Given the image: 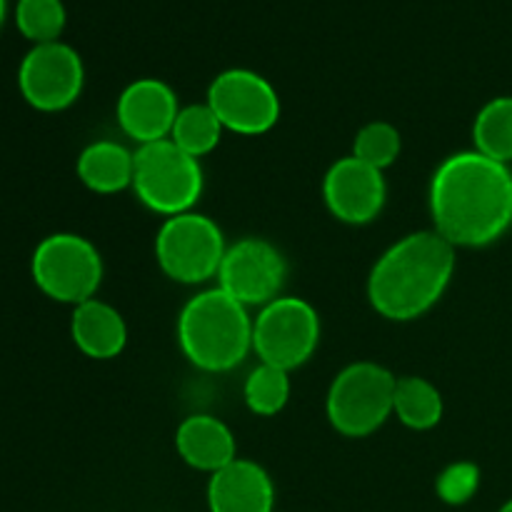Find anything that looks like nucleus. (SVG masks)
I'll return each instance as SVG.
<instances>
[{
	"label": "nucleus",
	"mask_w": 512,
	"mask_h": 512,
	"mask_svg": "<svg viewBox=\"0 0 512 512\" xmlns=\"http://www.w3.org/2000/svg\"><path fill=\"white\" fill-rule=\"evenodd\" d=\"M433 230L453 248L495 243L512 223V173L508 165L478 153L448 155L430 180Z\"/></svg>",
	"instance_id": "obj_1"
},
{
	"label": "nucleus",
	"mask_w": 512,
	"mask_h": 512,
	"mask_svg": "<svg viewBox=\"0 0 512 512\" xmlns=\"http://www.w3.org/2000/svg\"><path fill=\"white\" fill-rule=\"evenodd\" d=\"M455 273V248L435 230H420L390 245L368 278L373 310L395 323L428 313Z\"/></svg>",
	"instance_id": "obj_2"
},
{
	"label": "nucleus",
	"mask_w": 512,
	"mask_h": 512,
	"mask_svg": "<svg viewBox=\"0 0 512 512\" xmlns=\"http://www.w3.org/2000/svg\"><path fill=\"white\" fill-rule=\"evenodd\" d=\"M178 345L205 373H225L253 350V318L223 288L200 290L178 315Z\"/></svg>",
	"instance_id": "obj_3"
},
{
	"label": "nucleus",
	"mask_w": 512,
	"mask_h": 512,
	"mask_svg": "<svg viewBox=\"0 0 512 512\" xmlns=\"http://www.w3.org/2000/svg\"><path fill=\"white\" fill-rule=\"evenodd\" d=\"M203 168L170 138L138 145L135 150L133 190L153 213L173 218L190 213L203 195Z\"/></svg>",
	"instance_id": "obj_4"
},
{
	"label": "nucleus",
	"mask_w": 512,
	"mask_h": 512,
	"mask_svg": "<svg viewBox=\"0 0 512 512\" xmlns=\"http://www.w3.org/2000/svg\"><path fill=\"white\" fill-rule=\"evenodd\" d=\"M395 378L388 368L370 360L350 363L328 388L325 413L345 438H368L393 415Z\"/></svg>",
	"instance_id": "obj_5"
},
{
	"label": "nucleus",
	"mask_w": 512,
	"mask_h": 512,
	"mask_svg": "<svg viewBox=\"0 0 512 512\" xmlns=\"http://www.w3.org/2000/svg\"><path fill=\"white\" fill-rule=\"evenodd\" d=\"M30 275L40 293L75 308L98 293L103 283V258L83 235L53 233L35 245Z\"/></svg>",
	"instance_id": "obj_6"
},
{
	"label": "nucleus",
	"mask_w": 512,
	"mask_h": 512,
	"mask_svg": "<svg viewBox=\"0 0 512 512\" xmlns=\"http://www.w3.org/2000/svg\"><path fill=\"white\" fill-rule=\"evenodd\" d=\"M225 250L228 245L218 223L193 210L165 218L155 235V260L160 270L183 285H200L218 278Z\"/></svg>",
	"instance_id": "obj_7"
},
{
	"label": "nucleus",
	"mask_w": 512,
	"mask_h": 512,
	"mask_svg": "<svg viewBox=\"0 0 512 512\" xmlns=\"http://www.w3.org/2000/svg\"><path fill=\"white\" fill-rule=\"evenodd\" d=\"M318 343V310L303 298L280 295L253 318V353L265 365L290 373L313 358Z\"/></svg>",
	"instance_id": "obj_8"
},
{
	"label": "nucleus",
	"mask_w": 512,
	"mask_h": 512,
	"mask_svg": "<svg viewBox=\"0 0 512 512\" xmlns=\"http://www.w3.org/2000/svg\"><path fill=\"white\" fill-rule=\"evenodd\" d=\"M85 85L83 58L73 45H33L18 65V90L30 108L40 113H60L80 98Z\"/></svg>",
	"instance_id": "obj_9"
},
{
	"label": "nucleus",
	"mask_w": 512,
	"mask_h": 512,
	"mask_svg": "<svg viewBox=\"0 0 512 512\" xmlns=\"http://www.w3.org/2000/svg\"><path fill=\"white\" fill-rule=\"evenodd\" d=\"M205 103L225 130L238 135H263L280 118V98L268 78L248 68H228L213 78Z\"/></svg>",
	"instance_id": "obj_10"
},
{
	"label": "nucleus",
	"mask_w": 512,
	"mask_h": 512,
	"mask_svg": "<svg viewBox=\"0 0 512 512\" xmlns=\"http://www.w3.org/2000/svg\"><path fill=\"white\" fill-rule=\"evenodd\" d=\"M288 275L283 253L263 238H243L225 250L218 270V288L245 308H263L280 298V288Z\"/></svg>",
	"instance_id": "obj_11"
},
{
	"label": "nucleus",
	"mask_w": 512,
	"mask_h": 512,
	"mask_svg": "<svg viewBox=\"0 0 512 512\" xmlns=\"http://www.w3.org/2000/svg\"><path fill=\"white\" fill-rule=\"evenodd\" d=\"M323 198L333 218L348 225L373 223L388 198L383 170L370 168L355 155L340 158L323 178Z\"/></svg>",
	"instance_id": "obj_12"
},
{
	"label": "nucleus",
	"mask_w": 512,
	"mask_h": 512,
	"mask_svg": "<svg viewBox=\"0 0 512 512\" xmlns=\"http://www.w3.org/2000/svg\"><path fill=\"white\" fill-rule=\"evenodd\" d=\"M178 113V95L158 78H138L125 85L115 105L120 130L138 145L170 138Z\"/></svg>",
	"instance_id": "obj_13"
},
{
	"label": "nucleus",
	"mask_w": 512,
	"mask_h": 512,
	"mask_svg": "<svg viewBox=\"0 0 512 512\" xmlns=\"http://www.w3.org/2000/svg\"><path fill=\"white\" fill-rule=\"evenodd\" d=\"M275 485L263 465L235 458L210 475V512H273Z\"/></svg>",
	"instance_id": "obj_14"
},
{
	"label": "nucleus",
	"mask_w": 512,
	"mask_h": 512,
	"mask_svg": "<svg viewBox=\"0 0 512 512\" xmlns=\"http://www.w3.org/2000/svg\"><path fill=\"white\" fill-rule=\"evenodd\" d=\"M175 448L178 455L195 470L218 473L228 463L238 458L235 438L228 425L213 415H190L175 430Z\"/></svg>",
	"instance_id": "obj_15"
},
{
	"label": "nucleus",
	"mask_w": 512,
	"mask_h": 512,
	"mask_svg": "<svg viewBox=\"0 0 512 512\" xmlns=\"http://www.w3.org/2000/svg\"><path fill=\"white\" fill-rule=\"evenodd\" d=\"M70 338L75 348L93 360L118 358L128 343V325L113 305L98 298L75 305L70 315Z\"/></svg>",
	"instance_id": "obj_16"
},
{
	"label": "nucleus",
	"mask_w": 512,
	"mask_h": 512,
	"mask_svg": "<svg viewBox=\"0 0 512 512\" xmlns=\"http://www.w3.org/2000/svg\"><path fill=\"white\" fill-rule=\"evenodd\" d=\"M78 180L98 195H113L133 188L135 153L118 140H95L78 155Z\"/></svg>",
	"instance_id": "obj_17"
},
{
	"label": "nucleus",
	"mask_w": 512,
	"mask_h": 512,
	"mask_svg": "<svg viewBox=\"0 0 512 512\" xmlns=\"http://www.w3.org/2000/svg\"><path fill=\"white\" fill-rule=\"evenodd\" d=\"M443 395L420 375H405L395 383L393 415L410 430H430L443 420Z\"/></svg>",
	"instance_id": "obj_18"
},
{
	"label": "nucleus",
	"mask_w": 512,
	"mask_h": 512,
	"mask_svg": "<svg viewBox=\"0 0 512 512\" xmlns=\"http://www.w3.org/2000/svg\"><path fill=\"white\" fill-rule=\"evenodd\" d=\"M475 150L498 163H512V95L488 100L473 123Z\"/></svg>",
	"instance_id": "obj_19"
},
{
	"label": "nucleus",
	"mask_w": 512,
	"mask_h": 512,
	"mask_svg": "<svg viewBox=\"0 0 512 512\" xmlns=\"http://www.w3.org/2000/svg\"><path fill=\"white\" fill-rule=\"evenodd\" d=\"M223 130V123L208 103H193L180 108L173 130H170V140L190 158L200 160L218 148Z\"/></svg>",
	"instance_id": "obj_20"
},
{
	"label": "nucleus",
	"mask_w": 512,
	"mask_h": 512,
	"mask_svg": "<svg viewBox=\"0 0 512 512\" xmlns=\"http://www.w3.org/2000/svg\"><path fill=\"white\" fill-rule=\"evenodd\" d=\"M15 28L33 45L55 43L68 23L63 0H18L13 10Z\"/></svg>",
	"instance_id": "obj_21"
},
{
	"label": "nucleus",
	"mask_w": 512,
	"mask_h": 512,
	"mask_svg": "<svg viewBox=\"0 0 512 512\" xmlns=\"http://www.w3.org/2000/svg\"><path fill=\"white\" fill-rule=\"evenodd\" d=\"M243 398L250 413L263 415V418L278 415L290 400V373L275 368V365L260 363L245 378Z\"/></svg>",
	"instance_id": "obj_22"
},
{
	"label": "nucleus",
	"mask_w": 512,
	"mask_h": 512,
	"mask_svg": "<svg viewBox=\"0 0 512 512\" xmlns=\"http://www.w3.org/2000/svg\"><path fill=\"white\" fill-rule=\"evenodd\" d=\"M400 148H403L400 130L388 120H373V123L363 125L353 140L355 158L378 170L390 168L398 160Z\"/></svg>",
	"instance_id": "obj_23"
},
{
	"label": "nucleus",
	"mask_w": 512,
	"mask_h": 512,
	"mask_svg": "<svg viewBox=\"0 0 512 512\" xmlns=\"http://www.w3.org/2000/svg\"><path fill=\"white\" fill-rule=\"evenodd\" d=\"M480 488V470L475 463H453L438 475V498L448 505H465L468 500H473V495Z\"/></svg>",
	"instance_id": "obj_24"
},
{
	"label": "nucleus",
	"mask_w": 512,
	"mask_h": 512,
	"mask_svg": "<svg viewBox=\"0 0 512 512\" xmlns=\"http://www.w3.org/2000/svg\"><path fill=\"white\" fill-rule=\"evenodd\" d=\"M5 13H8V0H0V25H3Z\"/></svg>",
	"instance_id": "obj_25"
},
{
	"label": "nucleus",
	"mask_w": 512,
	"mask_h": 512,
	"mask_svg": "<svg viewBox=\"0 0 512 512\" xmlns=\"http://www.w3.org/2000/svg\"><path fill=\"white\" fill-rule=\"evenodd\" d=\"M498 512H512V498H510V500H508V503H505V505H503V508H500Z\"/></svg>",
	"instance_id": "obj_26"
}]
</instances>
